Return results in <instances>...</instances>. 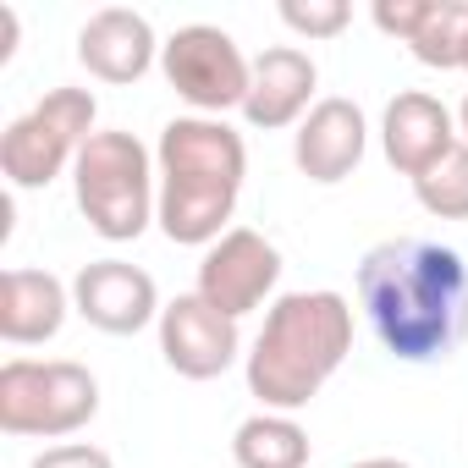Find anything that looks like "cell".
Here are the masks:
<instances>
[{"mask_svg":"<svg viewBox=\"0 0 468 468\" xmlns=\"http://www.w3.org/2000/svg\"><path fill=\"white\" fill-rule=\"evenodd\" d=\"M358 309L397 364H441L468 336V265L446 243L386 238L358 260Z\"/></svg>","mask_w":468,"mask_h":468,"instance_id":"1","label":"cell"},{"mask_svg":"<svg viewBox=\"0 0 468 468\" xmlns=\"http://www.w3.org/2000/svg\"><path fill=\"white\" fill-rule=\"evenodd\" d=\"M154 176H160V231L176 249H209L226 238V220L243 198L249 176V144L220 116H171L154 144Z\"/></svg>","mask_w":468,"mask_h":468,"instance_id":"2","label":"cell"},{"mask_svg":"<svg viewBox=\"0 0 468 468\" xmlns=\"http://www.w3.org/2000/svg\"><path fill=\"white\" fill-rule=\"evenodd\" d=\"M353 353V303L331 287L314 292H282L265 309V325L243 358L249 397L271 413H298L309 408L325 380L347 364Z\"/></svg>","mask_w":468,"mask_h":468,"instance_id":"3","label":"cell"},{"mask_svg":"<svg viewBox=\"0 0 468 468\" xmlns=\"http://www.w3.org/2000/svg\"><path fill=\"white\" fill-rule=\"evenodd\" d=\"M72 193H78L89 231H100L105 243H133L149 231V220L160 209L154 154L133 133L105 127L83 144V154L72 165Z\"/></svg>","mask_w":468,"mask_h":468,"instance_id":"4","label":"cell"},{"mask_svg":"<svg viewBox=\"0 0 468 468\" xmlns=\"http://www.w3.org/2000/svg\"><path fill=\"white\" fill-rule=\"evenodd\" d=\"M100 413V380L78 358L0 364V430L23 441H67Z\"/></svg>","mask_w":468,"mask_h":468,"instance_id":"5","label":"cell"},{"mask_svg":"<svg viewBox=\"0 0 468 468\" xmlns=\"http://www.w3.org/2000/svg\"><path fill=\"white\" fill-rule=\"evenodd\" d=\"M94 116H100V100L89 89H50L34 111H23L0 133V176L17 193L50 187L61 171L78 165L83 144L100 133Z\"/></svg>","mask_w":468,"mask_h":468,"instance_id":"6","label":"cell"},{"mask_svg":"<svg viewBox=\"0 0 468 468\" xmlns=\"http://www.w3.org/2000/svg\"><path fill=\"white\" fill-rule=\"evenodd\" d=\"M160 72L176 89V100L187 105V116H220L243 111L249 100V78L254 61L243 56V45L215 23H187L160 45Z\"/></svg>","mask_w":468,"mask_h":468,"instance_id":"7","label":"cell"},{"mask_svg":"<svg viewBox=\"0 0 468 468\" xmlns=\"http://www.w3.org/2000/svg\"><path fill=\"white\" fill-rule=\"evenodd\" d=\"M276 282H282V249L265 238V231H254V226H231L220 243L204 249L193 292L209 309L243 320V314H254L276 292Z\"/></svg>","mask_w":468,"mask_h":468,"instance_id":"8","label":"cell"},{"mask_svg":"<svg viewBox=\"0 0 468 468\" xmlns=\"http://www.w3.org/2000/svg\"><path fill=\"white\" fill-rule=\"evenodd\" d=\"M160 358L165 369H176L182 380H220L243 353V331L231 314L209 309L198 292H176L165 309H160Z\"/></svg>","mask_w":468,"mask_h":468,"instance_id":"9","label":"cell"},{"mask_svg":"<svg viewBox=\"0 0 468 468\" xmlns=\"http://www.w3.org/2000/svg\"><path fill=\"white\" fill-rule=\"evenodd\" d=\"M72 309L105 331V336H138L144 325H160V287L144 265L127 260H89L72 276Z\"/></svg>","mask_w":468,"mask_h":468,"instance_id":"10","label":"cell"},{"mask_svg":"<svg viewBox=\"0 0 468 468\" xmlns=\"http://www.w3.org/2000/svg\"><path fill=\"white\" fill-rule=\"evenodd\" d=\"M364 149H369V122H364V111H358L353 100H342V94L320 100V105L298 122V133H292V165H298L309 182H320V187L347 182V176L358 171Z\"/></svg>","mask_w":468,"mask_h":468,"instance_id":"11","label":"cell"},{"mask_svg":"<svg viewBox=\"0 0 468 468\" xmlns=\"http://www.w3.org/2000/svg\"><path fill=\"white\" fill-rule=\"evenodd\" d=\"M320 67L309 50L298 45H271L265 56H254V78H249V100H243V122L260 133H282L298 127L320 100Z\"/></svg>","mask_w":468,"mask_h":468,"instance_id":"12","label":"cell"},{"mask_svg":"<svg viewBox=\"0 0 468 468\" xmlns=\"http://www.w3.org/2000/svg\"><path fill=\"white\" fill-rule=\"evenodd\" d=\"M452 144H463L457 111H446V105H441L435 94H424V89H402V94L386 105V116H380V149H386L391 171H402L408 182L424 176Z\"/></svg>","mask_w":468,"mask_h":468,"instance_id":"13","label":"cell"},{"mask_svg":"<svg viewBox=\"0 0 468 468\" xmlns=\"http://www.w3.org/2000/svg\"><path fill=\"white\" fill-rule=\"evenodd\" d=\"M78 61H83L89 78L122 89V83L149 78V67L160 61V39H154V28H149L144 12H133V6H105V12H94V17L78 28Z\"/></svg>","mask_w":468,"mask_h":468,"instance_id":"14","label":"cell"},{"mask_svg":"<svg viewBox=\"0 0 468 468\" xmlns=\"http://www.w3.org/2000/svg\"><path fill=\"white\" fill-rule=\"evenodd\" d=\"M72 309V287L50 271H28V265H12L0 276V336L12 347H45L61 336Z\"/></svg>","mask_w":468,"mask_h":468,"instance_id":"15","label":"cell"},{"mask_svg":"<svg viewBox=\"0 0 468 468\" xmlns=\"http://www.w3.org/2000/svg\"><path fill=\"white\" fill-rule=\"evenodd\" d=\"M314 441L292 413H249L238 430H231V463L238 468H309Z\"/></svg>","mask_w":468,"mask_h":468,"instance_id":"16","label":"cell"},{"mask_svg":"<svg viewBox=\"0 0 468 468\" xmlns=\"http://www.w3.org/2000/svg\"><path fill=\"white\" fill-rule=\"evenodd\" d=\"M413 61L419 67H435V72H457L463 67V50H468V0H435L424 28L408 39Z\"/></svg>","mask_w":468,"mask_h":468,"instance_id":"17","label":"cell"},{"mask_svg":"<svg viewBox=\"0 0 468 468\" xmlns=\"http://www.w3.org/2000/svg\"><path fill=\"white\" fill-rule=\"evenodd\" d=\"M413 198L435 220H468V144H452L424 176H413Z\"/></svg>","mask_w":468,"mask_h":468,"instance_id":"18","label":"cell"},{"mask_svg":"<svg viewBox=\"0 0 468 468\" xmlns=\"http://www.w3.org/2000/svg\"><path fill=\"white\" fill-rule=\"evenodd\" d=\"M282 23L298 39H336L353 23V6L347 0H282Z\"/></svg>","mask_w":468,"mask_h":468,"instance_id":"19","label":"cell"},{"mask_svg":"<svg viewBox=\"0 0 468 468\" xmlns=\"http://www.w3.org/2000/svg\"><path fill=\"white\" fill-rule=\"evenodd\" d=\"M430 6H435V0H375V6H369V17H375V28H380L386 39L408 45V39L424 28Z\"/></svg>","mask_w":468,"mask_h":468,"instance_id":"20","label":"cell"},{"mask_svg":"<svg viewBox=\"0 0 468 468\" xmlns=\"http://www.w3.org/2000/svg\"><path fill=\"white\" fill-rule=\"evenodd\" d=\"M34 468H116L105 446H89V441H61V446H45L34 457Z\"/></svg>","mask_w":468,"mask_h":468,"instance_id":"21","label":"cell"},{"mask_svg":"<svg viewBox=\"0 0 468 468\" xmlns=\"http://www.w3.org/2000/svg\"><path fill=\"white\" fill-rule=\"evenodd\" d=\"M12 50H17V12L6 6L0 12V61H12Z\"/></svg>","mask_w":468,"mask_h":468,"instance_id":"22","label":"cell"},{"mask_svg":"<svg viewBox=\"0 0 468 468\" xmlns=\"http://www.w3.org/2000/svg\"><path fill=\"white\" fill-rule=\"evenodd\" d=\"M347 468H413V463H402V457H364V463H347Z\"/></svg>","mask_w":468,"mask_h":468,"instance_id":"23","label":"cell"},{"mask_svg":"<svg viewBox=\"0 0 468 468\" xmlns=\"http://www.w3.org/2000/svg\"><path fill=\"white\" fill-rule=\"evenodd\" d=\"M457 133H463V144H468V94H463V105H457Z\"/></svg>","mask_w":468,"mask_h":468,"instance_id":"24","label":"cell"},{"mask_svg":"<svg viewBox=\"0 0 468 468\" xmlns=\"http://www.w3.org/2000/svg\"><path fill=\"white\" fill-rule=\"evenodd\" d=\"M463 72H468V50H463Z\"/></svg>","mask_w":468,"mask_h":468,"instance_id":"25","label":"cell"}]
</instances>
